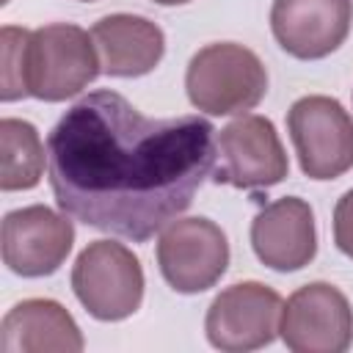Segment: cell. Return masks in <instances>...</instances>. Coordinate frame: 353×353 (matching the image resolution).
Returning a JSON list of instances; mask_svg holds the SVG:
<instances>
[{"label": "cell", "mask_w": 353, "mask_h": 353, "mask_svg": "<svg viewBox=\"0 0 353 353\" xmlns=\"http://www.w3.org/2000/svg\"><path fill=\"white\" fill-rule=\"evenodd\" d=\"M212 135L201 116L149 119L110 88L91 91L47 135L52 196L74 221L146 243L212 174Z\"/></svg>", "instance_id": "6da1fadb"}, {"label": "cell", "mask_w": 353, "mask_h": 353, "mask_svg": "<svg viewBox=\"0 0 353 353\" xmlns=\"http://www.w3.org/2000/svg\"><path fill=\"white\" fill-rule=\"evenodd\" d=\"M188 99L207 116L254 110L268 94V69L259 55L234 41L201 47L185 72Z\"/></svg>", "instance_id": "7a4b0ae2"}, {"label": "cell", "mask_w": 353, "mask_h": 353, "mask_svg": "<svg viewBox=\"0 0 353 353\" xmlns=\"http://www.w3.org/2000/svg\"><path fill=\"white\" fill-rule=\"evenodd\" d=\"M102 72L91 33L72 22H52L30 30L28 91L44 102L77 97Z\"/></svg>", "instance_id": "3957f363"}, {"label": "cell", "mask_w": 353, "mask_h": 353, "mask_svg": "<svg viewBox=\"0 0 353 353\" xmlns=\"http://www.w3.org/2000/svg\"><path fill=\"white\" fill-rule=\"evenodd\" d=\"M72 290L94 320H127L143 301L141 259L116 240H94L72 268Z\"/></svg>", "instance_id": "277c9868"}, {"label": "cell", "mask_w": 353, "mask_h": 353, "mask_svg": "<svg viewBox=\"0 0 353 353\" xmlns=\"http://www.w3.org/2000/svg\"><path fill=\"white\" fill-rule=\"evenodd\" d=\"M287 130L309 179H336L353 168V119L334 97L309 94L292 102Z\"/></svg>", "instance_id": "5b68a950"}, {"label": "cell", "mask_w": 353, "mask_h": 353, "mask_svg": "<svg viewBox=\"0 0 353 353\" xmlns=\"http://www.w3.org/2000/svg\"><path fill=\"white\" fill-rule=\"evenodd\" d=\"M215 160L212 182L240 190L273 188L290 171V160L273 121L256 113H240L218 132Z\"/></svg>", "instance_id": "8992f818"}, {"label": "cell", "mask_w": 353, "mask_h": 353, "mask_svg": "<svg viewBox=\"0 0 353 353\" xmlns=\"http://www.w3.org/2000/svg\"><path fill=\"white\" fill-rule=\"evenodd\" d=\"M157 265L171 290L182 295L204 292L229 268V240L210 218H176L160 232Z\"/></svg>", "instance_id": "52a82bcc"}, {"label": "cell", "mask_w": 353, "mask_h": 353, "mask_svg": "<svg viewBox=\"0 0 353 353\" xmlns=\"http://www.w3.org/2000/svg\"><path fill=\"white\" fill-rule=\"evenodd\" d=\"M281 295L262 281H237L215 295L204 317L207 342L223 353H248L279 334Z\"/></svg>", "instance_id": "ba28073f"}, {"label": "cell", "mask_w": 353, "mask_h": 353, "mask_svg": "<svg viewBox=\"0 0 353 353\" xmlns=\"http://www.w3.org/2000/svg\"><path fill=\"white\" fill-rule=\"evenodd\" d=\"M279 336L292 353H345L353 342V309L328 281L298 287L281 306Z\"/></svg>", "instance_id": "9c48e42d"}, {"label": "cell", "mask_w": 353, "mask_h": 353, "mask_svg": "<svg viewBox=\"0 0 353 353\" xmlns=\"http://www.w3.org/2000/svg\"><path fill=\"white\" fill-rule=\"evenodd\" d=\"M63 210L55 212L44 204H30L6 212L0 248L3 262L22 279H41L55 273L74 243V226Z\"/></svg>", "instance_id": "30bf717a"}, {"label": "cell", "mask_w": 353, "mask_h": 353, "mask_svg": "<svg viewBox=\"0 0 353 353\" xmlns=\"http://www.w3.org/2000/svg\"><path fill=\"white\" fill-rule=\"evenodd\" d=\"M353 22V0H273L270 30L279 47L301 61L339 50Z\"/></svg>", "instance_id": "8fae6325"}, {"label": "cell", "mask_w": 353, "mask_h": 353, "mask_svg": "<svg viewBox=\"0 0 353 353\" xmlns=\"http://www.w3.org/2000/svg\"><path fill=\"white\" fill-rule=\"evenodd\" d=\"M251 248L256 259L279 273L306 268L317 254L314 212L298 196H281L265 204L251 221Z\"/></svg>", "instance_id": "7c38bea8"}, {"label": "cell", "mask_w": 353, "mask_h": 353, "mask_svg": "<svg viewBox=\"0 0 353 353\" xmlns=\"http://www.w3.org/2000/svg\"><path fill=\"white\" fill-rule=\"evenodd\" d=\"M83 345L80 325L52 298L19 301L0 323L3 353H80Z\"/></svg>", "instance_id": "4fadbf2b"}, {"label": "cell", "mask_w": 353, "mask_h": 353, "mask_svg": "<svg viewBox=\"0 0 353 353\" xmlns=\"http://www.w3.org/2000/svg\"><path fill=\"white\" fill-rule=\"evenodd\" d=\"M102 72L110 77H143L165 52L163 30L138 14H108L91 28Z\"/></svg>", "instance_id": "5bb4252c"}, {"label": "cell", "mask_w": 353, "mask_h": 353, "mask_svg": "<svg viewBox=\"0 0 353 353\" xmlns=\"http://www.w3.org/2000/svg\"><path fill=\"white\" fill-rule=\"evenodd\" d=\"M44 174V143L36 127L25 119L6 116L0 121V188L30 190Z\"/></svg>", "instance_id": "9a60e30c"}, {"label": "cell", "mask_w": 353, "mask_h": 353, "mask_svg": "<svg viewBox=\"0 0 353 353\" xmlns=\"http://www.w3.org/2000/svg\"><path fill=\"white\" fill-rule=\"evenodd\" d=\"M28 41L30 30L6 25L0 30V50H3V63H0V99L3 102H17L30 97L28 91Z\"/></svg>", "instance_id": "2e32d148"}, {"label": "cell", "mask_w": 353, "mask_h": 353, "mask_svg": "<svg viewBox=\"0 0 353 353\" xmlns=\"http://www.w3.org/2000/svg\"><path fill=\"white\" fill-rule=\"evenodd\" d=\"M334 243L345 256L353 259V188L345 190L334 207Z\"/></svg>", "instance_id": "e0dca14e"}, {"label": "cell", "mask_w": 353, "mask_h": 353, "mask_svg": "<svg viewBox=\"0 0 353 353\" xmlns=\"http://www.w3.org/2000/svg\"><path fill=\"white\" fill-rule=\"evenodd\" d=\"M152 3H160V6H182V3H190V0H152Z\"/></svg>", "instance_id": "ac0fdd59"}, {"label": "cell", "mask_w": 353, "mask_h": 353, "mask_svg": "<svg viewBox=\"0 0 353 353\" xmlns=\"http://www.w3.org/2000/svg\"><path fill=\"white\" fill-rule=\"evenodd\" d=\"M83 3H94V0H83Z\"/></svg>", "instance_id": "d6986e66"}]
</instances>
